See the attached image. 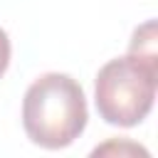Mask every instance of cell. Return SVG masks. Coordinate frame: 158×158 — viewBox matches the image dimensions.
Segmentation results:
<instances>
[{
  "label": "cell",
  "instance_id": "6da1fadb",
  "mask_svg": "<svg viewBox=\"0 0 158 158\" xmlns=\"http://www.w3.org/2000/svg\"><path fill=\"white\" fill-rule=\"evenodd\" d=\"M84 89L69 74L49 72L30 84L22 99V126L32 143L57 151L79 138L86 126Z\"/></svg>",
  "mask_w": 158,
  "mask_h": 158
},
{
  "label": "cell",
  "instance_id": "7a4b0ae2",
  "mask_svg": "<svg viewBox=\"0 0 158 158\" xmlns=\"http://www.w3.org/2000/svg\"><path fill=\"white\" fill-rule=\"evenodd\" d=\"M158 69L136 57H118L106 62L94 84V101L99 116L111 126L131 128L141 123L156 99Z\"/></svg>",
  "mask_w": 158,
  "mask_h": 158
},
{
  "label": "cell",
  "instance_id": "3957f363",
  "mask_svg": "<svg viewBox=\"0 0 158 158\" xmlns=\"http://www.w3.org/2000/svg\"><path fill=\"white\" fill-rule=\"evenodd\" d=\"M131 57L146 62L148 67L158 69V52H156V22L148 20L143 22L136 32H133V40H131V47H128Z\"/></svg>",
  "mask_w": 158,
  "mask_h": 158
},
{
  "label": "cell",
  "instance_id": "277c9868",
  "mask_svg": "<svg viewBox=\"0 0 158 158\" xmlns=\"http://www.w3.org/2000/svg\"><path fill=\"white\" fill-rule=\"evenodd\" d=\"M7 64H10V40H7L5 30H0V77L5 74Z\"/></svg>",
  "mask_w": 158,
  "mask_h": 158
}]
</instances>
